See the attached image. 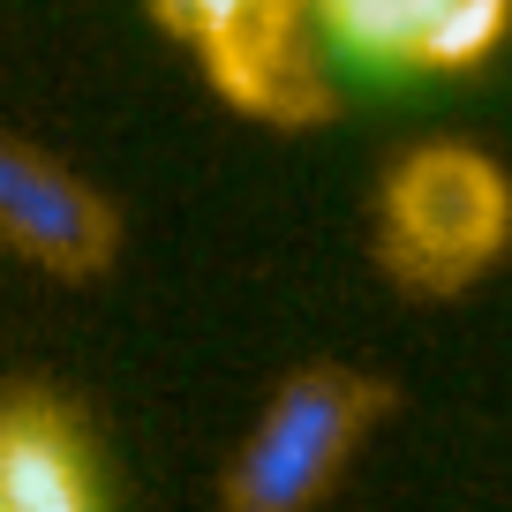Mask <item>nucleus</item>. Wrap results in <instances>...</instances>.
I'll use <instances>...</instances> for the list:
<instances>
[{"mask_svg":"<svg viewBox=\"0 0 512 512\" xmlns=\"http://www.w3.org/2000/svg\"><path fill=\"white\" fill-rule=\"evenodd\" d=\"M512 241V181L475 144H415L377 196L384 272L407 294H460Z\"/></svg>","mask_w":512,"mask_h":512,"instance_id":"1","label":"nucleus"},{"mask_svg":"<svg viewBox=\"0 0 512 512\" xmlns=\"http://www.w3.org/2000/svg\"><path fill=\"white\" fill-rule=\"evenodd\" d=\"M384 415V384L347 362H309L256 407L226 460V512H309L354 467Z\"/></svg>","mask_w":512,"mask_h":512,"instance_id":"2","label":"nucleus"},{"mask_svg":"<svg viewBox=\"0 0 512 512\" xmlns=\"http://www.w3.org/2000/svg\"><path fill=\"white\" fill-rule=\"evenodd\" d=\"M151 16L204 61L211 91L264 121L324 106V38L309 0H151Z\"/></svg>","mask_w":512,"mask_h":512,"instance_id":"3","label":"nucleus"},{"mask_svg":"<svg viewBox=\"0 0 512 512\" xmlns=\"http://www.w3.org/2000/svg\"><path fill=\"white\" fill-rule=\"evenodd\" d=\"M332 61L392 83L482 68L512 31V0H309Z\"/></svg>","mask_w":512,"mask_h":512,"instance_id":"4","label":"nucleus"},{"mask_svg":"<svg viewBox=\"0 0 512 512\" xmlns=\"http://www.w3.org/2000/svg\"><path fill=\"white\" fill-rule=\"evenodd\" d=\"M121 241L113 204L53 151L0 128V249L53 279H91Z\"/></svg>","mask_w":512,"mask_h":512,"instance_id":"5","label":"nucleus"},{"mask_svg":"<svg viewBox=\"0 0 512 512\" xmlns=\"http://www.w3.org/2000/svg\"><path fill=\"white\" fill-rule=\"evenodd\" d=\"M0 505L8 512H98V475L76 422L53 400H0Z\"/></svg>","mask_w":512,"mask_h":512,"instance_id":"6","label":"nucleus"},{"mask_svg":"<svg viewBox=\"0 0 512 512\" xmlns=\"http://www.w3.org/2000/svg\"><path fill=\"white\" fill-rule=\"evenodd\" d=\"M0 512H8V505H0Z\"/></svg>","mask_w":512,"mask_h":512,"instance_id":"7","label":"nucleus"}]
</instances>
